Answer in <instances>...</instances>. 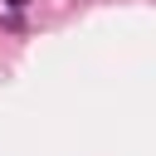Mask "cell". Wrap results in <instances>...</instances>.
<instances>
[{
	"instance_id": "obj_1",
	"label": "cell",
	"mask_w": 156,
	"mask_h": 156,
	"mask_svg": "<svg viewBox=\"0 0 156 156\" xmlns=\"http://www.w3.org/2000/svg\"><path fill=\"white\" fill-rule=\"evenodd\" d=\"M5 5H10V10H15V15H20V10H24V5H29V0H5Z\"/></svg>"
}]
</instances>
